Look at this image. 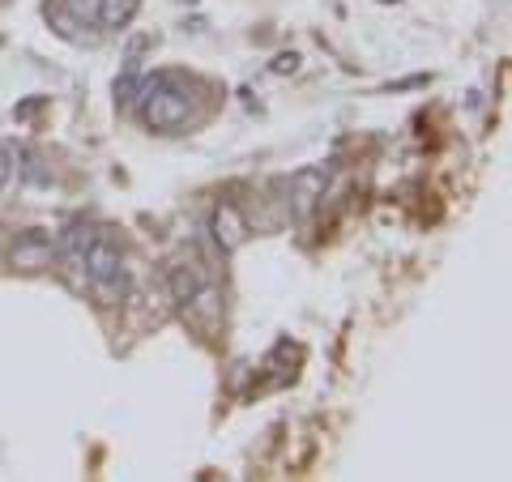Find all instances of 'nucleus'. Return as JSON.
I'll list each match as a JSON object with an SVG mask.
<instances>
[{"instance_id":"nucleus-1","label":"nucleus","mask_w":512,"mask_h":482,"mask_svg":"<svg viewBox=\"0 0 512 482\" xmlns=\"http://www.w3.org/2000/svg\"><path fill=\"white\" fill-rule=\"evenodd\" d=\"M133 103L141 107V120H146L154 133H175V128H184L192 116L188 90L180 86V77H171V73H158L150 82H141Z\"/></svg>"},{"instance_id":"nucleus-2","label":"nucleus","mask_w":512,"mask_h":482,"mask_svg":"<svg viewBox=\"0 0 512 482\" xmlns=\"http://www.w3.org/2000/svg\"><path fill=\"white\" fill-rule=\"evenodd\" d=\"M82 273H86V282L99 286V291L120 286V278H124V252H120V244L107 231H94L90 248H86V261H82Z\"/></svg>"},{"instance_id":"nucleus-3","label":"nucleus","mask_w":512,"mask_h":482,"mask_svg":"<svg viewBox=\"0 0 512 482\" xmlns=\"http://www.w3.org/2000/svg\"><path fill=\"white\" fill-rule=\"evenodd\" d=\"M210 235L222 252H239L248 244V218L235 210V205H218L214 218H210Z\"/></svg>"},{"instance_id":"nucleus-4","label":"nucleus","mask_w":512,"mask_h":482,"mask_svg":"<svg viewBox=\"0 0 512 482\" xmlns=\"http://www.w3.org/2000/svg\"><path fill=\"white\" fill-rule=\"evenodd\" d=\"M329 184V167H303L291 180V201H295V218H308L316 210V201L325 197Z\"/></svg>"},{"instance_id":"nucleus-5","label":"nucleus","mask_w":512,"mask_h":482,"mask_svg":"<svg viewBox=\"0 0 512 482\" xmlns=\"http://www.w3.org/2000/svg\"><path fill=\"white\" fill-rule=\"evenodd\" d=\"M167 286H171V299H175V303H184V308H192V299L205 291V282H201V269H197V265H175V269L167 273Z\"/></svg>"},{"instance_id":"nucleus-6","label":"nucleus","mask_w":512,"mask_h":482,"mask_svg":"<svg viewBox=\"0 0 512 482\" xmlns=\"http://www.w3.org/2000/svg\"><path fill=\"white\" fill-rule=\"evenodd\" d=\"M90 239H94V231H90V227H69V231H64V239H60L56 256H60V261L69 265L73 273H82V261H86V248H90Z\"/></svg>"},{"instance_id":"nucleus-7","label":"nucleus","mask_w":512,"mask_h":482,"mask_svg":"<svg viewBox=\"0 0 512 482\" xmlns=\"http://www.w3.org/2000/svg\"><path fill=\"white\" fill-rule=\"evenodd\" d=\"M137 9H141V0H99V26L103 30H124L128 22L137 18Z\"/></svg>"},{"instance_id":"nucleus-8","label":"nucleus","mask_w":512,"mask_h":482,"mask_svg":"<svg viewBox=\"0 0 512 482\" xmlns=\"http://www.w3.org/2000/svg\"><path fill=\"white\" fill-rule=\"evenodd\" d=\"M47 256H52V244H43V239H26V244L13 252V265H22V269H39Z\"/></svg>"},{"instance_id":"nucleus-9","label":"nucleus","mask_w":512,"mask_h":482,"mask_svg":"<svg viewBox=\"0 0 512 482\" xmlns=\"http://www.w3.org/2000/svg\"><path fill=\"white\" fill-rule=\"evenodd\" d=\"M137 82H141V64H137V56L124 64V73L116 77V103H133L137 99Z\"/></svg>"},{"instance_id":"nucleus-10","label":"nucleus","mask_w":512,"mask_h":482,"mask_svg":"<svg viewBox=\"0 0 512 482\" xmlns=\"http://www.w3.org/2000/svg\"><path fill=\"white\" fill-rule=\"evenodd\" d=\"M69 13L77 22H90L94 13H99V0H69Z\"/></svg>"},{"instance_id":"nucleus-11","label":"nucleus","mask_w":512,"mask_h":482,"mask_svg":"<svg viewBox=\"0 0 512 482\" xmlns=\"http://www.w3.org/2000/svg\"><path fill=\"white\" fill-rule=\"evenodd\" d=\"M13 171H18V158H13V150L0 146V188H5L13 180Z\"/></svg>"}]
</instances>
